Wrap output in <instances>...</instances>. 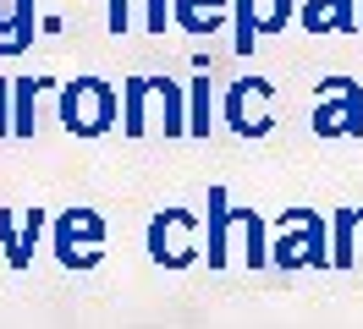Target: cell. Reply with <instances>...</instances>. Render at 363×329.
<instances>
[{
	"label": "cell",
	"instance_id": "6da1fadb",
	"mask_svg": "<svg viewBox=\"0 0 363 329\" xmlns=\"http://www.w3.org/2000/svg\"><path fill=\"white\" fill-rule=\"evenodd\" d=\"M116 115V93L105 83H89V77H77L67 88V99H61V121L72 132H105Z\"/></svg>",
	"mask_w": 363,
	"mask_h": 329
},
{
	"label": "cell",
	"instance_id": "7a4b0ae2",
	"mask_svg": "<svg viewBox=\"0 0 363 329\" xmlns=\"http://www.w3.org/2000/svg\"><path fill=\"white\" fill-rule=\"evenodd\" d=\"M111 28H116V33L127 28V0H111Z\"/></svg>",
	"mask_w": 363,
	"mask_h": 329
}]
</instances>
